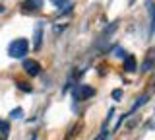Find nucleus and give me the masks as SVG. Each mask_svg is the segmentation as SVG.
<instances>
[{"instance_id": "nucleus-1", "label": "nucleus", "mask_w": 155, "mask_h": 140, "mask_svg": "<svg viewBox=\"0 0 155 140\" xmlns=\"http://www.w3.org/2000/svg\"><path fill=\"white\" fill-rule=\"evenodd\" d=\"M27 51H29L27 39H16V41L10 43V47H8V55L12 59H23L27 55Z\"/></svg>"}, {"instance_id": "nucleus-2", "label": "nucleus", "mask_w": 155, "mask_h": 140, "mask_svg": "<svg viewBox=\"0 0 155 140\" xmlns=\"http://www.w3.org/2000/svg\"><path fill=\"white\" fill-rule=\"evenodd\" d=\"M91 95H95V90L91 88V86H84V84H80V86H76L74 88V97L78 101H84L87 97H91Z\"/></svg>"}, {"instance_id": "nucleus-3", "label": "nucleus", "mask_w": 155, "mask_h": 140, "mask_svg": "<svg viewBox=\"0 0 155 140\" xmlns=\"http://www.w3.org/2000/svg\"><path fill=\"white\" fill-rule=\"evenodd\" d=\"M147 99H149V95H147V94H143L142 97H138V99H136V103L132 105V109H130V111H128V113H126V115H122V119H120L118 123H116V127H114V128H118L120 125H122V121H124V119H128L130 115H132V113H136V111H138L140 107H143V105L147 103Z\"/></svg>"}, {"instance_id": "nucleus-4", "label": "nucleus", "mask_w": 155, "mask_h": 140, "mask_svg": "<svg viewBox=\"0 0 155 140\" xmlns=\"http://www.w3.org/2000/svg\"><path fill=\"white\" fill-rule=\"evenodd\" d=\"M23 70H25L29 76H39V72H41V64H39L37 60L25 59V60H23Z\"/></svg>"}, {"instance_id": "nucleus-5", "label": "nucleus", "mask_w": 155, "mask_h": 140, "mask_svg": "<svg viewBox=\"0 0 155 140\" xmlns=\"http://www.w3.org/2000/svg\"><path fill=\"white\" fill-rule=\"evenodd\" d=\"M21 8L25 12H37V10H41V8H43V0H23Z\"/></svg>"}, {"instance_id": "nucleus-6", "label": "nucleus", "mask_w": 155, "mask_h": 140, "mask_svg": "<svg viewBox=\"0 0 155 140\" xmlns=\"http://www.w3.org/2000/svg\"><path fill=\"white\" fill-rule=\"evenodd\" d=\"M41 41H43V26L39 23L37 29H35V39H33V49H41Z\"/></svg>"}, {"instance_id": "nucleus-7", "label": "nucleus", "mask_w": 155, "mask_h": 140, "mask_svg": "<svg viewBox=\"0 0 155 140\" xmlns=\"http://www.w3.org/2000/svg\"><path fill=\"white\" fill-rule=\"evenodd\" d=\"M147 6H149V16H151V27H149V35L155 33V4L151 0H147Z\"/></svg>"}, {"instance_id": "nucleus-8", "label": "nucleus", "mask_w": 155, "mask_h": 140, "mask_svg": "<svg viewBox=\"0 0 155 140\" xmlns=\"http://www.w3.org/2000/svg\"><path fill=\"white\" fill-rule=\"evenodd\" d=\"M124 70H126V72H134V70H136V59H134L132 55H128V56L124 59Z\"/></svg>"}, {"instance_id": "nucleus-9", "label": "nucleus", "mask_w": 155, "mask_h": 140, "mask_svg": "<svg viewBox=\"0 0 155 140\" xmlns=\"http://www.w3.org/2000/svg\"><path fill=\"white\" fill-rule=\"evenodd\" d=\"M51 2L54 4L56 8H60V10H62V6H64V10H70V8H72V2H70V0H51Z\"/></svg>"}, {"instance_id": "nucleus-10", "label": "nucleus", "mask_w": 155, "mask_h": 140, "mask_svg": "<svg viewBox=\"0 0 155 140\" xmlns=\"http://www.w3.org/2000/svg\"><path fill=\"white\" fill-rule=\"evenodd\" d=\"M18 88L21 90V91H31V86H27V84H23V82H18Z\"/></svg>"}, {"instance_id": "nucleus-11", "label": "nucleus", "mask_w": 155, "mask_h": 140, "mask_svg": "<svg viewBox=\"0 0 155 140\" xmlns=\"http://www.w3.org/2000/svg\"><path fill=\"white\" fill-rule=\"evenodd\" d=\"M107 136H109V132H107V130L103 128V130H101V134H99V136H97L95 140H107Z\"/></svg>"}, {"instance_id": "nucleus-12", "label": "nucleus", "mask_w": 155, "mask_h": 140, "mask_svg": "<svg viewBox=\"0 0 155 140\" xmlns=\"http://www.w3.org/2000/svg\"><path fill=\"white\" fill-rule=\"evenodd\" d=\"M10 117H12V119H18V117H21V109H16V111H12V113H10Z\"/></svg>"}, {"instance_id": "nucleus-13", "label": "nucleus", "mask_w": 155, "mask_h": 140, "mask_svg": "<svg viewBox=\"0 0 155 140\" xmlns=\"http://www.w3.org/2000/svg\"><path fill=\"white\" fill-rule=\"evenodd\" d=\"M116 56H120V59H126L128 55H126V53H124L122 49H116Z\"/></svg>"}, {"instance_id": "nucleus-14", "label": "nucleus", "mask_w": 155, "mask_h": 140, "mask_svg": "<svg viewBox=\"0 0 155 140\" xmlns=\"http://www.w3.org/2000/svg\"><path fill=\"white\" fill-rule=\"evenodd\" d=\"M120 95H122V91H120V90H114L113 91V97L114 99H120Z\"/></svg>"}, {"instance_id": "nucleus-15", "label": "nucleus", "mask_w": 155, "mask_h": 140, "mask_svg": "<svg viewBox=\"0 0 155 140\" xmlns=\"http://www.w3.org/2000/svg\"><path fill=\"white\" fill-rule=\"evenodd\" d=\"M0 12H4V8H2V6H0Z\"/></svg>"}, {"instance_id": "nucleus-16", "label": "nucleus", "mask_w": 155, "mask_h": 140, "mask_svg": "<svg viewBox=\"0 0 155 140\" xmlns=\"http://www.w3.org/2000/svg\"><path fill=\"white\" fill-rule=\"evenodd\" d=\"M33 140H39V138H37V136H33Z\"/></svg>"}, {"instance_id": "nucleus-17", "label": "nucleus", "mask_w": 155, "mask_h": 140, "mask_svg": "<svg viewBox=\"0 0 155 140\" xmlns=\"http://www.w3.org/2000/svg\"><path fill=\"white\" fill-rule=\"evenodd\" d=\"M0 140H6V138H0Z\"/></svg>"}]
</instances>
